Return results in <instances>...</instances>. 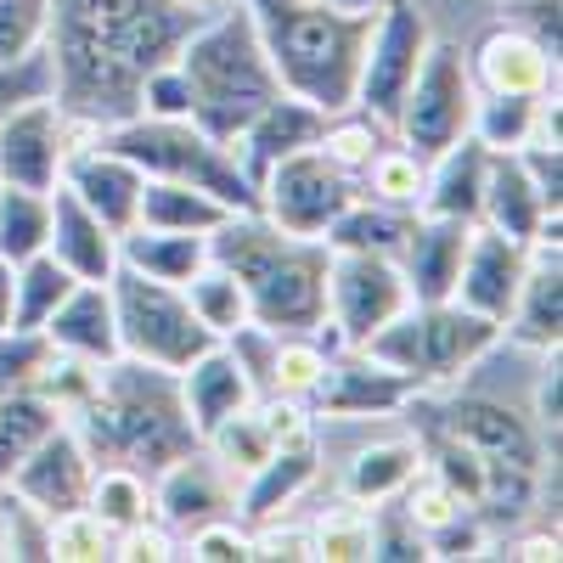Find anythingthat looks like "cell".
I'll use <instances>...</instances> for the list:
<instances>
[{"label":"cell","mask_w":563,"mask_h":563,"mask_svg":"<svg viewBox=\"0 0 563 563\" xmlns=\"http://www.w3.org/2000/svg\"><path fill=\"white\" fill-rule=\"evenodd\" d=\"M175 0H52V97L79 130H108L135 113L141 79L175 63L192 34Z\"/></svg>","instance_id":"cell-1"},{"label":"cell","mask_w":563,"mask_h":563,"mask_svg":"<svg viewBox=\"0 0 563 563\" xmlns=\"http://www.w3.org/2000/svg\"><path fill=\"white\" fill-rule=\"evenodd\" d=\"M85 434L97 462H124L135 474H164L169 462H180L186 451H198V429L180 406V384L175 372L141 366V361H108L90 400L68 417Z\"/></svg>","instance_id":"cell-2"},{"label":"cell","mask_w":563,"mask_h":563,"mask_svg":"<svg viewBox=\"0 0 563 563\" xmlns=\"http://www.w3.org/2000/svg\"><path fill=\"white\" fill-rule=\"evenodd\" d=\"M209 254L249 288L254 327L265 333H316L327 321V249L321 238H294L260 209L225 214L209 231Z\"/></svg>","instance_id":"cell-3"},{"label":"cell","mask_w":563,"mask_h":563,"mask_svg":"<svg viewBox=\"0 0 563 563\" xmlns=\"http://www.w3.org/2000/svg\"><path fill=\"white\" fill-rule=\"evenodd\" d=\"M243 12L288 97H305L327 119L355 108V79H361L372 18L321 7V0H243Z\"/></svg>","instance_id":"cell-4"},{"label":"cell","mask_w":563,"mask_h":563,"mask_svg":"<svg viewBox=\"0 0 563 563\" xmlns=\"http://www.w3.org/2000/svg\"><path fill=\"white\" fill-rule=\"evenodd\" d=\"M175 68L186 74V90H192V124H203L220 141H238L243 124L282 97L276 68L265 57V45L243 12V0L209 12L192 23V34L180 40Z\"/></svg>","instance_id":"cell-5"},{"label":"cell","mask_w":563,"mask_h":563,"mask_svg":"<svg viewBox=\"0 0 563 563\" xmlns=\"http://www.w3.org/2000/svg\"><path fill=\"white\" fill-rule=\"evenodd\" d=\"M108 147H119L141 175L153 180H180V186H198V192L220 198L231 214H249L260 209V186L249 180V169L238 164L231 141L209 135L192 119H147V113H130L108 130H97Z\"/></svg>","instance_id":"cell-6"},{"label":"cell","mask_w":563,"mask_h":563,"mask_svg":"<svg viewBox=\"0 0 563 563\" xmlns=\"http://www.w3.org/2000/svg\"><path fill=\"white\" fill-rule=\"evenodd\" d=\"M496 344H501V327L474 316V310H462L456 299H411L361 350L429 395V389L456 384L462 372H474Z\"/></svg>","instance_id":"cell-7"},{"label":"cell","mask_w":563,"mask_h":563,"mask_svg":"<svg viewBox=\"0 0 563 563\" xmlns=\"http://www.w3.org/2000/svg\"><path fill=\"white\" fill-rule=\"evenodd\" d=\"M113 294V321H119V355L158 366V372H186L209 344H220L209 327L198 321V310L186 305V288L158 276H141L130 265H119L108 276Z\"/></svg>","instance_id":"cell-8"},{"label":"cell","mask_w":563,"mask_h":563,"mask_svg":"<svg viewBox=\"0 0 563 563\" xmlns=\"http://www.w3.org/2000/svg\"><path fill=\"white\" fill-rule=\"evenodd\" d=\"M474 102H479V90H474V74H467V52L451 40H429V52H422L389 130L411 158L429 164L451 141L474 130Z\"/></svg>","instance_id":"cell-9"},{"label":"cell","mask_w":563,"mask_h":563,"mask_svg":"<svg viewBox=\"0 0 563 563\" xmlns=\"http://www.w3.org/2000/svg\"><path fill=\"white\" fill-rule=\"evenodd\" d=\"M355 198H361V180L344 175L321 147L288 153L260 175V214L282 231H294V238H327V225Z\"/></svg>","instance_id":"cell-10"},{"label":"cell","mask_w":563,"mask_h":563,"mask_svg":"<svg viewBox=\"0 0 563 563\" xmlns=\"http://www.w3.org/2000/svg\"><path fill=\"white\" fill-rule=\"evenodd\" d=\"M406 305H411V288H406L395 254L333 249V260H327V327L344 339V350H361Z\"/></svg>","instance_id":"cell-11"},{"label":"cell","mask_w":563,"mask_h":563,"mask_svg":"<svg viewBox=\"0 0 563 563\" xmlns=\"http://www.w3.org/2000/svg\"><path fill=\"white\" fill-rule=\"evenodd\" d=\"M429 18H422L411 0H384L378 18H372V34H366V57H361V79H355V108L372 113V119H395L406 85L429 52Z\"/></svg>","instance_id":"cell-12"},{"label":"cell","mask_w":563,"mask_h":563,"mask_svg":"<svg viewBox=\"0 0 563 563\" xmlns=\"http://www.w3.org/2000/svg\"><path fill=\"white\" fill-rule=\"evenodd\" d=\"M85 130L57 108V97H29L0 119V180L29 186V192H52L63 180V164Z\"/></svg>","instance_id":"cell-13"},{"label":"cell","mask_w":563,"mask_h":563,"mask_svg":"<svg viewBox=\"0 0 563 563\" xmlns=\"http://www.w3.org/2000/svg\"><path fill=\"white\" fill-rule=\"evenodd\" d=\"M90 479H97V456H90L85 434L63 417L57 429L45 434V440L12 467L7 490L23 496V501L40 512V519H57V512H68V507H85Z\"/></svg>","instance_id":"cell-14"},{"label":"cell","mask_w":563,"mask_h":563,"mask_svg":"<svg viewBox=\"0 0 563 563\" xmlns=\"http://www.w3.org/2000/svg\"><path fill=\"white\" fill-rule=\"evenodd\" d=\"M467 74L485 97H552L558 90V52L536 40L525 23H496L474 52H467Z\"/></svg>","instance_id":"cell-15"},{"label":"cell","mask_w":563,"mask_h":563,"mask_svg":"<svg viewBox=\"0 0 563 563\" xmlns=\"http://www.w3.org/2000/svg\"><path fill=\"white\" fill-rule=\"evenodd\" d=\"M525 265H530V243L519 238H501V231L479 225L467 231V249H462V265H456V288L451 299L462 310H474L485 321H507L512 299H519V282H525Z\"/></svg>","instance_id":"cell-16"},{"label":"cell","mask_w":563,"mask_h":563,"mask_svg":"<svg viewBox=\"0 0 563 563\" xmlns=\"http://www.w3.org/2000/svg\"><path fill=\"white\" fill-rule=\"evenodd\" d=\"M57 186H68V192H74L90 214H97V220H108L113 231H124V225H135V203H141V186H147V175H141L119 147H108L97 130H85V135L74 141V153H68Z\"/></svg>","instance_id":"cell-17"},{"label":"cell","mask_w":563,"mask_h":563,"mask_svg":"<svg viewBox=\"0 0 563 563\" xmlns=\"http://www.w3.org/2000/svg\"><path fill=\"white\" fill-rule=\"evenodd\" d=\"M417 384L389 372L384 361H372L366 350H339L327 361V378L310 395L316 417H378V411H400L411 406Z\"/></svg>","instance_id":"cell-18"},{"label":"cell","mask_w":563,"mask_h":563,"mask_svg":"<svg viewBox=\"0 0 563 563\" xmlns=\"http://www.w3.org/2000/svg\"><path fill=\"white\" fill-rule=\"evenodd\" d=\"M238 501V485H231L220 474V462L198 445V451H186L180 462H169L164 474H153V512L175 530H198L209 519H225V507Z\"/></svg>","instance_id":"cell-19"},{"label":"cell","mask_w":563,"mask_h":563,"mask_svg":"<svg viewBox=\"0 0 563 563\" xmlns=\"http://www.w3.org/2000/svg\"><path fill=\"white\" fill-rule=\"evenodd\" d=\"M434 429L467 440L479 456L490 462H507V467H530V474H541V434L530 429V417L507 411L496 400H479V395H462L451 406L434 411Z\"/></svg>","instance_id":"cell-20"},{"label":"cell","mask_w":563,"mask_h":563,"mask_svg":"<svg viewBox=\"0 0 563 563\" xmlns=\"http://www.w3.org/2000/svg\"><path fill=\"white\" fill-rule=\"evenodd\" d=\"M501 333H512V344H525L536 355L563 344V254H558V238L530 243V265H525L519 299H512Z\"/></svg>","instance_id":"cell-21"},{"label":"cell","mask_w":563,"mask_h":563,"mask_svg":"<svg viewBox=\"0 0 563 563\" xmlns=\"http://www.w3.org/2000/svg\"><path fill=\"white\" fill-rule=\"evenodd\" d=\"M558 214L541 192L530 169L519 164V153H490V169H485V198H479V225L501 231V238H519V243H536V238H558Z\"/></svg>","instance_id":"cell-22"},{"label":"cell","mask_w":563,"mask_h":563,"mask_svg":"<svg viewBox=\"0 0 563 563\" xmlns=\"http://www.w3.org/2000/svg\"><path fill=\"white\" fill-rule=\"evenodd\" d=\"M467 231H474V220L411 214L406 238H400V254H395L411 299H451L456 265H462V249H467Z\"/></svg>","instance_id":"cell-23"},{"label":"cell","mask_w":563,"mask_h":563,"mask_svg":"<svg viewBox=\"0 0 563 563\" xmlns=\"http://www.w3.org/2000/svg\"><path fill=\"white\" fill-rule=\"evenodd\" d=\"M321 124H327V113L321 108H310L305 97H271L249 124H243V135L231 141V153H238V164L249 169V180L260 186V175L271 169V164H282L288 153H305V147H316L321 141Z\"/></svg>","instance_id":"cell-24"},{"label":"cell","mask_w":563,"mask_h":563,"mask_svg":"<svg viewBox=\"0 0 563 563\" xmlns=\"http://www.w3.org/2000/svg\"><path fill=\"white\" fill-rule=\"evenodd\" d=\"M40 333L57 355H74V361H90V366L119 361V321H113L108 282H74L68 299L52 310V321H45Z\"/></svg>","instance_id":"cell-25"},{"label":"cell","mask_w":563,"mask_h":563,"mask_svg":"<svg viewBox=\"0 0 563 563\" xmlns=\"http://www.w3.org/2000/svg\"><path fill=\"white\" fill-rule=\"evenodd\" d=\"M45 254L63 271H74L79 282H108L119 271V231L90 214L68 186H52V238H45Z\"/></svg>","instance_id":"cell-26"},{"label":"cell","mask_w":563,"mask_h":563,"mask_svg":"<svg viewBox=\"0 0 563 563\" xmlns=\"http://www.w3.org/2000/svg\"><path fill=\"white\" fill-rule=\"evenodd\" d=\"M175 384H180V406H186V417H192L198 440L214 429V422H225L231 411H243V406L254 400L249 366L238 361V350H231L225 339L209 344L186 372H175Z\"/></svg>","instance_id":"cell-27"},{"label":"cell","mask_w":563,"mask_h":563,"mask_svg":"<svg viewBox=\"0 0 563 563\" xmlns=\"http://www.w3.org/2000/svg\"><path fill=\"white\" fill-rule=\"evenodd\" d=\"M485 169H490V147L474 135L451 141L440 158L422 164V198L417 214H445V220H479V198H485Z\"/></svg>","instance_id":"cell-28"},{"label":"cell","mask_w":563,"mask_h":563,"mask_svg":"<svg viewBox=\"0 0 563 563\" xmlns=\"http://www.w3.org/2000/svg\"><path fill=\"white\" fill-rule=\"evenodd\" d=\"M310 479H316V440L276 445L254 474L238 485V501H231V507H238L243 525H265V519H276L282 507H294Z\"/></svg>","instance_id":"cell-29"},{"label":"cell","mask_w":563,"mask_h":563,"mask_svg":"<svg viewBox=\"0 0 563 563\" xmlns=\"http://www.w3.org/2000/svg\"><path fill=\"white\" fill-rule=\"evenodd\" d=\"M119 265L158 276V282H192V271L209 265V238L203 231H158V225H124L119 231Z\"/></svg>","instance_id":"cell-30"},{"label":"cell","mask_w":563,"mask_h":563,"mask_svg":"<svg viewBox=\"0 0 563 563\" xmlns=\"http://www.w3.org/2000/svg\"><path fill=\"white\" fill-rule=\"evenodd\" d=\"M474 141L490 153H519L530 135H558V90L552 97H485L474 102Z\"/></svg>","instance_id":"cell-31"},{"label":"cell","mask_w":563,"mask_h":563,"mask_svg":"<svg viewBox=\"0 0 563 563\" xmlns=\"http://www.w3.org/2000/svg\"><path fill=\"white\" fill-rule=\"evenodd\" d=\"M417 467H422V445H417V440H372V445L350 462L344 496H350L355 507H384V501H395V496L417 479Z\"/></svg>","instance_id":"cell-32"},{"label":"cell","mask_w":563,"mask_h":563,"mask_svg":"<svg viewBox=\"0 0 563 563\" xmlns=\"http://www.w3.org/2000/svg\"><path fill=\"white\" fill-rule=\"evenodd\" d=\"M57 422H63V406L45 395L40 384L0 395V485L12 479V467H18L45 434H52Z\"/></svg>","instance_id":"cell-33"},{"label":"cell","mask_w":563,"mask_h":563,"mask_svg":"<svg viewBox=\"0 0 563 563\" xmlns=\"http://www.w3.org/2000/svg\"><path fill=\"white\" fill-rule=\"evenodd\" d=\"M231 209L209 192H198V186H180V180H153L141 186V203H135V225H158V231H209L225 220Z\"/></svg>","instance_id":"cell-34"},{"label":"cell","mask_w":563,"mask_h":563,"mask_svg":"<svg viewBox=\"0 0 563 563\" xmlns=\"http://www.w3.org/2000/svg\"><path fill=\"white\" fill-rule=\"evenodd\" d=\"M186 288V305L198 310V321L209 327L214 339H238L243 327H254V310H249V288L238 276H231L214 254L203 271H192V282H180Z\"/></svg>","instance_id":"cell-35"},{"label":"cell","mask_w":563,"mask_h":563,"mask_svg":"<svg viewBox=\"0 0 563 563\" xmlns=\"http://www.w3.org/2000/svg\"><path fill=\"white\" fill-rule=\"evenodd\" d=\"M411 225V209H389L378 198H355L333 225H327V249H355V254H400V238Z\"/></svg>","instance_id":"cell-36"},{"label":"cell","mask_w":563,"mask_h":563,"mask_svg":"<svg viewBox=\"0 0 563 563\" xmlns=\"http://www.w3.org/2000/svg\"><path fill=\"white\" fill-rule=\"evenodd\" d=\"M85 507L119 536V530H130L141 519H153V479L135 474V467H124V462H97V479H90Z\"/></svg>","instance_id":"cell-37"},{"label":"cell","mask_w":563,"mask_h":563,"mask_svg":"<svg viewBox=\"0 0 563 563\" xmlns=\"http://www.w3.org/2000/svg\"><path fill=\"white\" fill-rule=\"evenodd\" d=\"M45 238H52V192L0 180V260L23 265L29 254L45 249Z\"/></svg>","instance_id":"cell-38"},{"label":"cell","mask_w":563,"mask_h":563,"mask_svg":"<svg viewBox=\"0 0 563 563\" xmlns=\"http://www.w3.org/2000/svg\"><path fill=\"white\" fill-rule=\"evenodd\" d=\"M389 141H395V130L384 124V119H372V113H361V108H344V113H333V119H327L321 124V141H316V147L327 153V158H333L344 175H366V164L372 158H378L384 147H389Z\"/></svg>","instance_id":"cell-39"},{"label":"cell","mask_w":563,"mask_h":563,"mask_svg":"<svg viewBox=\"0 0 563 563\" xmlns=\"http://www.w3.org/2000/svg\"><path fill=\"white\" fill-rule=\"evenodd\" d=\"M74 271H63L52 254H29L23 265H18V310H12V333H40L45 321H52V310L68 299V288H74Z\"/></svg>","instance_id":"cell-40"},{"label":"cell","mask_w":563,"mask_h":563,"mask_svg":"<svg viewBox=\"0 0 563 563\" xmlns=\"http://www.w3.org/2000/svg\"><path fill=\"white\" fill-rule=\"evenodd\" d=\"M45 558H63V563L113 558V530L90 507H68L57 519H45Z\"/></svg>","instance_id":"cell-41"},{"label":"cell","mask_w":563,"mask_h":563,"mask_svg":"<svg viewBox=\"0 0 563 563\" xmlns=\"http://www.w3.org/2000/svg\"><path fill=\"white\" fill-rule=\"evenodd\" d=\"M361 192L378 198V203H389V209H411V214H417V198H422V158H411L400 141H389V147L366 164Z\"/></svg>","instance_id":"cell-42"},{"label":"cell","mask_w":563,"mask_h":563,"mask_svg":"<svg viewBox=\"0 0 563 563\" xmlns=\"http://www.w3.org/2000/svg\"><path fill=\"white\" fill-rule=\"evenodd\" d=\"M52 34V0H0V68L34 57Z\"/></svg>","instance_id":"cell-43"},{"label":"cell","mask_w":563,"mask_h":563,"mask_svg":"<svg viewBox=\"0 0 563 563\" xmlns=\"http://www.w3.org/2000/svg\"><path fill=\"white\" fill-rule=\"evenodd\" d=\"M395 501H400V512H406V519L422 530V541H429L434 530H445L451 519H462V512H467V507H462V501H456V496H451V490H445L434 474H429V467H417V479H411V485H406Z\"/></svg>","instance_id":"cell-44"},{"label":"cell","mask_w":563,"mask_h":563,"mask_svg":"<svg viewBox=\"0 0 563 563\" xmlns=\"http://www.w3.org/2000/svg\"><path fill=\"white\" fill-rule=\"evenodd\" d=\"M316 541V558L327 563H355V558H372V519L361 507H344V512H327V519L310 530Z\"/></svg>","instance_id":"cell-45"},{"label":"cell","mask_w":563,"mask_h":563,"mask_svg":"<svg viewBox=\"0 0 563 563\" xmlns=\"http://www.w3.org/2000/svg\"><path fill=\"white\" fill-rule=\"evenodd\" d=\"M180 558H198V563H231V558H254V536H249V525H238L225 512V519H209V525H198V530H186L180 536Z\"/></svg>","instance_id":"cell-46"},{"label":"cell","mask_w":563,"mask_h":563,"mask_svg":"<svg viewBox=\"0 0 563 563\" xmlns=\"http://www.w3.org/2000/svg\"><path fill=\"white\" fill-rule=\"evenodd\" d=\"M52 344L45 333H0V395L7 389H29L45 378V366H52Z\"/></svg>","instance_id":"cell-47"},{"label":"cell","mask_w":563,"mask_h":563,"mask_svg":"<svg viewBox=\"0 0 563 563\" xmlns=\"http://www.w3.org/2000/svg\"><path fill=\"white\" fill-rule=\"evenodd\" d=\"M135 113H147V119H192V90H186V74L175 63L153 68L147 79H141Z\"/></svg>","instance_id":"cell-48"},{"label":"cell","mask_w":563,"mask_h":563,"mask_svg":"<svg viewBox=\"0 0 563 563\" xmlns=\"http://www.w3.org/2000/svg\"><path fill=\"white\" fill-rule=\"evenodd\" d=\"M29 97H52V57H45V45L34 57L0 68V119H7L18 102H29Z\"/></svg>","instance_id":"cell-49"},{"label":"cell","mask_w":563,"mask_h":563,"mask_svg":"<svg viewBox=\"0 0 563 563\" xmlns=\"http://www.w3.org/2000/svg\"><path fill=\"white\" fill-rule=\"evenodd\" d=\"M249 536H254V558H288V563L316 558V541H310V530H299V525L265 519V525H249Z\"/></svg>","instance_id":"cell-50"},{"label":"cell","mask_w":563,"mask_h":563,"mask_svg":"<svg viewBox=\"0 0 563 563\" xmlns=\"http://www.w3.org/2000/svg\"><path fill=\"white\" fill-rule=\"evenodd\" d=\"M541 361H547V366H541V378H536V434L558 445V422H563V411H558V384H563L558 350H547Z\"/></svg>","instance_id":"cell-51"},{"label":"cell","mask_w":563,"mask_h":563,"mask_svg":"<svg viewBox=\"0 0 563 563\" xmlns=\"http://www.w3.org/2000/svg\"><path fill=\"white\" fill-rule=\"evenodd\" d=\"M12 310H18V265L0 260V333H12Z\"/></svg>","instance_id":"cell-52"},{"label":"cell","mask_w":563,"mask_h":563,"mask_svg":"<svg viewBox=\"0 0 563 563\" xmlns=\"http://www.w3.org/2000/svg\"><path fill=\"white\" fill-rule=\"evenodd\" d=\"M512 558H558V536H530V541H512Z\"/></svg>","instance_id":"cell-53"},{"label":"cell","mask_w":563,"mask_h":563,"mask_svg":"<svg viewBox=\"0 0 563 563\" xmlns=\"http://www.w3.org/2000/svg\"><path fill=\"white\" fill-rule=\"evenodd\" d=\"M321 7H339V12H355V18H378L384 0H321Z\"/></svg>","instance_id":"cell-54"},{"label":"cell","mask_w":563,"mask_h":563,"mask_svg":"<svg viewBox=\"0 0 563 563\" xmlns=\"http://www.w3.org/2000/svg\"><path fill=\"white\" fill-rule=\"evenodd\" d=\"M180 12H192V18H209V12H220V7H231V0H175Z\"/></svg>","instance_id":"cell-55"}]
</instances>
